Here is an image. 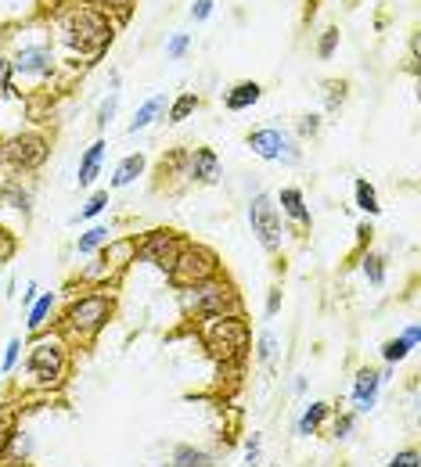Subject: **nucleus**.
Listing matches in <instances>:
<instances>
[{"label":"nucleus","instance_id":"27","mask_svg":"<svg viewBox=\"0 0 421 467\" xmlns=\"http://www.w3.org/2000/svg\"><path fill=\"white\" fill-rule=\"evenodd\" d=\"M108 206H112V198H108V191H94V195L87 198V206H83V209H79V213L72 216V224H83V220H94V216H101V213H105Z\"/></svg>","mask_w":421,"mask_h":467},{"label":"nucleus","instance_id":"10","mask_svg":"<svg viewBox=\"0 0 421 467\" xmlns=\"http://www.w3.org/2000/svg\"><path fill=\"white\" fill-rule=\"evenodd\" d=\"M249 227L256 234V241L263 244L267 255H281V244H285V227H281V213H278V202L260 191L252 195L249 202Z\"/></svg>","mask_w":421,"mask_h":467},{"label":"nucleus","instance_id":"39","mask_svg":"<svg viewBox=\"0 0 421 467\" xmlns=\"http://www.w3.org/2000/svg\"><path fill=\"white\" fill-rule=\"evenodd\" d=\"M274 353H278V338H274L270 331H263V334L256 338V360H260V363H270Z\"/></svg>","mask_w":421,"mask_h":467},{"label":"nucleus","instance_id":"43","mask_svg":"<svg viewBox=\"0 0 421 467\" xmlns=\"http://www.w3.org/2000/svg\"><path fill=\"white\" fill-rule=\"evenodd\" d=\"M213 14V0H195L191 4V22H206Z\"/></svg>","mask_w":421,"mask_h":467},{"label":"nucleus","instance_id":"14","mask_svg":"<svg viewBox=\"0 0 421 467\" xmlns=\"http://www.w3.org/2000/svg\"><path fill=\"white\" fill-rule=\"evenodd\" d=\"M274 202H278V213H281L292 227H299V231H310V227H314V216H310L307 195H303L299 188H281Z\"/></svg>","mask_w":421,"mask_h":467},{"label":"nucleus","instance_id":"21","mask_svg":"<svg viewBox=\"0 0 421 467\" xmlns=\"http://www.w3.org/2000/svg\"><path fill=\"white\" fill-rule=\"evenodd\" d=\"M144 166H148V159L141 155V151H133V155H126L119 166H115V173H112V180H108V188L112 191H119V188H130L137 177H144Z\"/></svg>","mask_w":421,"mask_h":467},{"label":"nucleus","instance_id":"29","mask_svg":"<svg viewBox=\"0 0 421 467\" xmlns=\"http://www.w3.org/2000/svg\"><path fill=\"white\" fill-rule=\"evenodd\" d=\"M407 356H411V345H407V342H404L400 334H397V338H389V342L382 345V360H386L389 367H397V363H404Z\"/></svg>","mask_w":421,"mask_h":467},{"label":"nucleus","instance_id":"47","mask_svg":"<svg viewBox=\"0 0 421 467\" xmlns=\"http://www.w3.org/2000/svg\"><path fill=\"white\" fill-rule=\"evenodd\" d=\"M274 467H278V464H274Z\"/></svg>","mask_w":421,"mask_h":467},{"label":"nucleus","instance_id":"44","mask_svg":"<svg viewBox=\"0 0 421 467\" xmlns=\"http://www.w3.org/2000/svg\"><path fill=\"white\" fill-rule=\"evenodd\" d=\"M281 298H285V295H281V288H270V295H267V309H263V313H267V316H278Z\"/></svg>","mask_w":421,"mask_h":467},{"label":"nucleus","instance_id":"35","mask_svg":"<svg viewBox=\"0 0 421 467\" xmlns=\"http://www.w3.org/2000/svg\"><path fill=\"white\" fill-rule=\"evenodd\" d=\"M14 255H18V234L7 231V227H0V270H4Z\"/></svg>","mask_w":421,"mask_h":467},{"label":"nucleus","instance_id":"41","mask_svg":"<svg viewBox=\"0 0 421 467\" xmlns=\"http://www.w3.org/2000/svg\"><path fill=\"white\" fill-rule=\"evenodd\" d=\"M321 133V115H303L299 126H296V137L307 141V137H317Z\"/></svg>","mask_w":421,"mask_h":467},{"label":"nucleus","instance_id":"31","mask_svg":"<svg viewBox=\"0 0 421 467\" xmlns=\"http://www.w3.org/2000/svg\"><path fill=\"white\" fill-rule=\"evenodd\" d=\"M18 356H22V338L14 334V338H7V345H4V360H0V374H4V378H7V374H14Z\"/></svg>","mask_w":421,"mask_h":467},{"label":"nucleus","instance_id":"3","mask_svg":"<svg viewBox=\"0 0 421 467\" xmlns=\"http://www.w3.org/2000/svg\"><path fill=\"white\" fill-rule=\"evenodd\" d=\"M177 306L184 313V320H213V316H227V313H242V295L234 288V280H227L224 273L191 288H177Z\"/></svg>","mask_w":421,"mask_h":467},{"label":"nucleus","instance_id":"1","mask_svg":"<svg viewBox=\"0 0 421 467\" xmlns=\"http://www.w3.org/2000/svg\"><path fill=\"white\" fill-rule=\"evenodd\" d=\"M50 29L54 43L72 58H101L115 40L119 22L87 0H58L50 4Z\"/></svg>","mask_w":421,"mask_h":467},{"label":"nucleus","instance_id":"23","mask_svg":"<svg viewBox=\"0 0 421 467\" xmlns=\"http://www.w3.org/2000/svg\"><path fill=\"white\" fill-rule=\"evenodd\" d=\"M198 105H202V97H198L195 90H184L180 97H173V101H169L166 115H169V123H184V119H191V115L198 112Z\"/></svg>","mask_w":421,"mask_h":467},{"label":"nucleus","instance_id":"8","mask_svg":"<svg viewBox=\"0 0 421 467\" xmlns=\"http://www.w3.org/2000/svg\"><path fill=\"white\" fill-rule=\"evenodd\" d=\"M249 151L263 162H281V166H296L303 159V141L292 130L281 126H260L249 133Z\"/></svg>","mask_w":421,"mask_h":467},{"label":"nucleus","instance_id":"16","mask_svg":"<svg viewBox=\"0 0 421 467\" xmlns=\"http://www.w3.org/2000/svg\"><path fill=\"white\" fill-rule=\"evenodd\" d=\"M332 410H335V407H332V403H325V399H317V403L303 407V414H299V417H296V425H292V428H296V435H299V439L317 435V432L325 428V421L332 417Z\"/></svg>","mask_w":421,"mask_h":467},{"label":"nucleus","instance_id":"22","mask_svg":"<svg viewBox=\"0 0 421 467\" xmlns=\"http://www.w3.org/2000/svg\"><path fill=\"white\" fill-rule=\"evenodd\" d=\"M108 241H112V231H108L105 224H94L90 231H83L76 237V252H79V255H94V252H101Z\"/></svg>","mask_w":421,"mask_h":467},{"label":"nucleus","instance_id":"17","mask_svg":"<svg viewBox=\"0 0 421 467\" xmlns=\"http://www.w3.org/2000/svg\"><path fill=\"white\" fill-rule=\"evenodd\" d=\"M260 97H263V87H260L256 79H242V83H234V87L224 94V108H227V112H245V108H252Z\"/></svg>","mask_w":421,"mask_h":467},{"label":"nucleus","instance_id":"11","mask_svg":"<svg viewBox=\"0 0 421 467\" xmlns=\"http://www.w3.org/2000/svg\"><path fill=\"white\" fill-rule=\"evenodd\" d=\"M11 69L25 79H50L58 72V50L54 43H22L11 58Z\"/></svg>","mask_w":421,"mask_h":467},{"label":"nucleus","instance_id":"40","mask_svg":"<svg viewBox=\"0 0 421 467\" xmlns=\"http://www.w3.org/2000/svg\"><path fill=\"white\" fill-rule=\"evenodd\" d=\"M386 467H421V453L415 446H407V450H400V453H393L389 457V464Z\"/></svg>","mask_w":421,"mask_h":467},{"label":"nucleus","instance_id":"36","mask_svg":"<svg viewBox=\"0 0 421 467\" xmlns=\"http://www.w3.org/2000/svg\"><path fill=\"white\" fill-rule=\"evenodd\" d=\"M339 40H343V36H339V29H335V25H332V29H325V32H321V40H317V58H325V61H328V58L339 50Z\"/></svg>","mask_w":421,"mask_h":467},{"label":"nucleus","instance_id":"42","mask_svg":"<svg viewBox=\"0 0 421 467\" xmlns=\"http://www.w3.org/2000/svg\"><path fill=\"white\" fill-rule=\"evenodd\" d=\"M14 428H18V417H14V410L7 407V410L0 414V446L11 439V432H14Z\"/></svg>","mask_w":421,"mask_h":467},{"label":"nucleus","instance_id":"33","mask_svg":"<svg viewBox=\"0 0 421 467\" xmlns=\"http://www.w3.org/2000/svg\"><path fill=\"white\" fill-rule=\"evenodd\" d=\"M87 4H94V7L108 11L115 22H126V18H130V11H133V0H87Z\"/></svg>","mask_w":421,"mask_h":467},{"label":"nucleus","instance_id":"48","mask_svg":"<svg viewBox=\"0 0 421 467\" xmlns=\"http://www.w3.org/2000/svg\"><path fill=\"white\" fill-rule=\"evenodd\" d=\"M169 467H173V464H169Z\"/></svg>","mask_w":421,"mask_h":467},{"label":"nucleus","instance_id":"46","mask_svg":"<svg viewBox=\"0 0 421 467\" xmlns=\"http://www.w3.org/2000/svg\"><path fill=\"white\" fill-rule=\"evenodd\" d=\"M400 338H404V342H407L411 349H418V342H421V327H418V324H411V327H407V331H404Z\"/></svg>","mask_w":421,"mask_h":467},{"label":"nucleus","instance_id":"7","mask_svg":"<svg viewBox=\"0 0 421 467\" xmlns=\"http://www.w3.org/2000/svg\"><path fill=\"white\" fill-rule=\"evenodd\" d=\"M50 159V141L40 133V130H25V133H14L0 144V162L11 169V173H36L43 162Z\"/></svg>","mask_w":421,"mask_h":467},{"label":"nucleus","instance_id":"30","mask_svg":"<svg viewBox=\"0 0 421 467\" xmlns=\"http://www.w3.org/2000/svg\"><path fill=\"white\" fill-rule=\"evenodd\" d=\"M343 105H346V83L343 79L325 83V112H339Z\"/></svg>","mask_w":421,"mask_h":467},{"label":"nucleus","instance_id":"20","mask_svg":"<svg viewBox=\"0 0 421 467\" xmlns=\"http://www.w3.org/2000/svg\"><path fill=\"white\" fill-rule=\"evenodd\" d=\"M54 306H58V295H54V291H40V295H36V302L29 306V316H25L29 334H40V331L47 327V320L54 316Z\"/></svg>","mask_w":421,"mask_h":467},{"label":"nucleus","instance_id":"12","mask_svg":"<svg viewBox=\"0 0 421 467\" xmlns=\"http://www.w3.org/2000/svg\"><path fill=\"white\" fill-rule=\"evenodd\" d=\"M382 385H386L382 371H375V367H361V371H357V381H353V389H350V403H353V414H357V417H361V414H371V410L379 407Z\"/></svg>","mask_w":421,"mask_h":467},{"label":"nucleus","instance_id":"13","mask_svg":"<svg viewBox=\"0 0 421 467\" xmlns=\"http://www.w3.org/2000/svg\"><path fill=\"white\" fill-rule=\"evenodd\" d=\"M184 177L191 184H216L220 180V155L213 148H188Z\"/></svg>","mask_w":421,"mask_h":467},{"label":"nucleus","instance_id":"9","mask_svg":"<svg viewBox=\"0 0 421 467\" xmlns=\"http://www.w3.org/2000/svg\"><path fill=\"white\" fill-rule=\"evenodd\" d=\"M184 234L180 231H169V227H155V231H144L141 237H133V262L141 259V262H148V266H155V270H169L173 266V259L180 255V248H184Z\"/></svg>","mask_w":421,"mask_h":467},{"label":"nucleus","instance_id":"19","mask_svg":"<svg viewBox=\"0 0 421 467\" xmlns=\"http://www.w3.org/2000/svg\"><path fill=\"white\" fill-rule=\"evenodd\" d=\"M166 108H169V97H166V94H151V97L133 112V119H130V133L148 130L155 119H162V115H166Z\"/></svg>","mask_w":421,"mask_h":467},{"label":"nucleus","instance_id":"32","mask_svg":"<svg viewBox=\"0 0 421 467\" xmlns=\"http://www.w3.org/2000/svg\"><path fill=\"white\" fill-rule=\"evenodd\" d=\"M11 97H18V90H14V69H11V58L0 54V101H11Z\"/></svg>","mask_w":421,"mask_h":467},{"label":"nucleus","instance_id":"5","mask_svg":"<svg viewBox=\"0 0 421 467\" xmlns=\"http://www.w3.org/2000/svg\"><path fill=\"white\" fill-rule=\"evenodd\" d=\"M25 374H29V385L40 389V392H50L65 381L69 374V349L58 334H43L29 345L25 353Z\"/></svg>","mask_w":421,"mask_h":467},{"label":"nucleus","instance_id":"34","mask_svg":"<svg viewBox=\"0 0 421 467\" xmlns=\"http://www.w3.org/2000/svg\"><path fill=\"white\" fill-rule=\"evenodd\" d=\"M242 453H245V467H260L263 464V435H249L245 439V446H242Z\"/></svg>","mask_w":421,"mask_h":467},{"label":"nucleus","instance_id":"15","mask_svg":"<svg viewBox=\"0 0 421 467\" xmlns=\"http://www.w3.org/2000/svg\"><path fill=\"white\" fill-rule=\"evenodd\" d=\"M0 206L22 213V220H29V216H32V184H25L18 173L7 177V180L0 184Z\"/></svg>","mask_w":421,"mask_h":467},{"label":"nucleus","instance_id":"45","mask_svg":"<svg viewBox=\"0 0 421 467\" xmlns=\"http://www.w3.org/2000/svg\"><path fill=\"white\" fill-rule=\"evenodd\" d=\"M36 295H40V284H36V280H29V284H25V291H22V306L29 309V306L36 302Z\"/></svg>","mask_w":421,"mask_h":467},{"label":"nucleus","instance_id":"18","mask_svg":"<svg viewBox=\"0 0 421 467\" xmlns=\"http://www.w3.org/2000/svg\"><path fill=\"white\" fill-rule=\"evenodd\" d=\"M105 137H97L83 155H79V173H76V184L79 188H90L94 180H97V173H101V162H105Z\"/></svg>","mask_w":421,"mask_h":467},{"label":"nucleus","instance_id":"26","mask_svg":"<svg viewBox=\"0 0 421 467\" xmlns=\"http://www.w3.org/2000/svg\"><path fill=\"white\" fill-rule=\"evenodd\" d=\"M361 270H364V277H368L375 288H382V284H386V255H382V252H364Z\"/></svg>","mask_w":421,"mask_h":467},{"label":"nucleus","instance_id":"37","mask_svg":"<svg viewBox=\"0 0 421 467\" xmlns=\"http://www.w3.org/2000/svg\"><path fill=\"white\" fill-rule=\"evenodd\" d=\"M188 47H191V32H173V36L166 40V58L177 61V58L188 54Z\"/></svg>","mask_w":421,"mask_h":467},{"label":"nucleus","instance_id":"24","mask_svg":"<svg viewBox=\"0 0 421 467\" xmlns=\"http://www.w3.org/2000/svg\"><path fill=\"white\" fill-rule=\"evenodd\" d=\"M173 467H216L213 453H206L202 446H177L173 450Z\"/></svg>","mask_w":421,"mask_h":467},{"label":"nucleus","instance_id":"4","mask_svg":"<svg viewBox=\"0 0 421 467\" xmlns=\"http://www.w3.org/2000/svg\"><path fill=\"white\" fill-rule=\"evenodd\" d=\"M198 334H202V345H206L209 360H216L220 367L242 363L249 356V349H252V331H249V320L242 313L202 320L198 324Z\"/></svg>","mask_w":421,"mask_h":467},{"label":"nucleus","instance_id":"38","mask_svg":"<svg viewBox=\"0 0 421 467\" xmlns=\"http://www.w3.org/2000/svg\"><path fill=\"white\" fill-rule=\"evenodd\" d=\"M115 112H119V90H112V94L101 101V108H97V130H105V126L115 119Z\"/></svg>","mask_w":421,"mask_h":467},{"label":"nucleus","instance_id":"28","mask_svg":"<svg viewBox=\"0 0 421 467\" xmlns=\"http://www.w3.org/2000/svg\"><path fill=\"white\" fill-rule=\"evenodd\" d=\"M335 414V421H332V439H350L353 432H357V414L353 410H332Z\"/></svg>","mask_w":421,"mask_h":467},{"label":"nucleus","instance_id":"25","mask_svg":"<svg viewBox=\"0 0 421 467\" xmlns=\"http://www.w3.org/2000/svg\"><path fill=\"white\" fill-rule=\"evenodd\" d=\"M353 198H357V209L361 213H368V216H379L382 213V206H379V191H375V184L371 180H357L353 184Z\"/></svg>","mask_w":421,"mask_h":467},{"label":"nucleus","instance_id":"2","mask_svg":"<svg viewBox=\"0 0 421 467\" xmlns=\"http://www.w3.org/2000/svg\"><path fill=\"white\" fill-rule=\"evenodd\" d=\"M112 316H115V298H112V291H105V288H87L83 295H72L69 306L61 309L58 338H61V342H72V345H90V342L108 327Z\"/></svg>","mask_w":421,"mask_h":467},{"label":"nucleus","instance_id":"6","mask_svg":"<svg viewBox=\"0 0 421 467\" xmlns=\"http://www.w3.org/2000/svg\"><path fill=\"white\" fill-rule=\"evenodd\" d=\"M166 277H169L173 288H191V284L213 280V277H220V255H216L209 244L184 241V248H180V255L173 259V266L166 270Z\"/></svg>","mask_w":421,"mask_h":467}]
</instances>
